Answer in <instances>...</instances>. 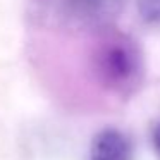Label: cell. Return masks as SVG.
<instances>
[{
  "label": "cell",
  "instance_id": "2",
  "mask_svg": "<svg viewBox=\"0 0 160 160\" xmlns=\"http://www.w3.org/2000/svg\"><path fill=\"white\" fill-rule=\"evenodd\" d=\"M57 24L69 29L103 31L121 16L126 0H43Z\"/></svg>",
  "mask_w": 160,
  "mask_h": 160
},
{
  "label": "cell",
  "instance_id": "4",
  "mask_svg": "<svg viewBox=\"0 0 160 160\" xmlns=\"http://www.w3.org/2000/svg\"><path fill=\"white\" fill-rule=\"evenodd\" d=\"M138 14L148 24H158L160 0H138Z\"/></svg>",
  "mask_w": 160,
  "mask_h": 160
},
{
  "label": "cell",
  "instance_id": "5",
  "mask_svg": "<svg viewBox=\"0 0 160 160\" xmlns=\"http://www.w3.org/2000/svg\"><path fill=\"white\" fill-rule=\"evenodd\" d=\"M152 143H153V146H155L157 153L160 155V124H157L155 128H153V132H152Z\"/></svg>",
  "mask_w": 160,
  "mask_h": 160
},
{
  "label": "cell",
  "instance_id": "3",
  "mask_svg": "<svg viewBox=\"0 0 160 160\" xmlns=\"http://www.w3.org/2000/svg\"><path fill=\"white\" fill-rule=\"evenodd\" d=\"M132 146L129 138L115 128H105L91 139L90 160H131Z\"/></svg>",
  "mask_w": 160,
  "mask_h": 160
},
{
  "label": "cell",
  "instance_id": "1",
  "mask_svg": "<svg viewBox=\"0 0 160 160\" xmlns=\"http://www.w3.org/2000/svg\"><path fill=\"white\" fill-rule=\"evenodd\" d=\"M90 67L102 88L121 97L134 93L145 72L138 43L112 28L100 31L90 53Z\"/></svg>",
  "mask_w": 160,
  "mask_h": 160
}]
</instances>
